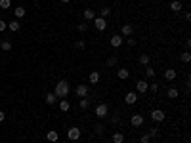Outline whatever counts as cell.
<instances>
[{
	"label": "cell",
	"mask_w": 191,
	"mask_h": 143,
	"mask_svg": "<svg viewBox=\"0 0 191 143\" xmlns=\"http://www.w3.org/2000/svg\"><path fill=\"white\" fill-rule=\"evenodd\" d=\"M54 94H55V97H58V99H65V97L71 94L69 82H67V80H59L58 84H55V88H54Z\"/></svg>",
	"instance_id": "1"
},
{
	"label": "cell",
	"mask_w": 191,
	"mask_h": 143,
	"mask_svg": "<svg viewBox=\"0 0 191 143\" xmlns=\"http://www.w3.org/2000/svg\"><path fill=\"white\" fill-rule=\"evenodd\" d=\"M107 115H109L107 103H98V107H96V116H98V118H105Z\"/></svg>",
	"instance_id": "2"
},
{
	"label": "cell",
	"mask_w": 191,
	"mask_h": 143,
	"mask_svg": "<svg viewBox=\"0 0 191 143\" xmlns=\"http://www.w3.org/2000/svg\"><path fill=\"white\" fill-rule=\"evenodd\" d=\"M147 88H149V84L145 82V80H138V82H136V94H138V95L147 94Z\"/></svg>",
	"instance_id": "3"
},
{
	"label": "cell",
	"mask_w": 191,
	"mask_h": 143,
	"mask_svg": "<svg viewBox=\"0 0 191 143\" xmlns=\"http://www.w3.org/2000/svg\"><path fill=\"white\" fill-rule=\"evenodd\" d=\"M67 137H69L71 141H76L78 137H80V128H76V126L69 128V130H67Z\"/></svg>",
	"instance_id": "4"
},
{
	"label": "cell",
	"mask_w": 191,
	"mask_h": 143,
	"mask_svg": "<svg viewBox=\"0 0 191 143\" xmlns=\"http://www.w3.org/2000/svg\"><path fill=\"white\" fill-rule=\"evenodd\" d=\"M151 120H153V122H163V120H164V111H161V109L151 111Z\"/></svg>",
	"instance_id": "5"
},
{
	"label": "cell",
	"mask_w": 191,
	"mask_h": 143,
	"mask_svg": "<svg viewBox=\"0 0 191 143\" xmlns=\"http://www.w3.org/2000/svg\"><path fill=\"white\" fill-rule=\"evenodd\" d=\"M94 27H96L98 31H105V29H107V21H105L103 17H98V15H96V19H94Z\"/></svg>",
	"instance_id": "6"
},
{
	"label": "cell",
	"mask_w": 191,
	"mask_h": 143,
	"mask_svg": "<svg viewBox=\"0 0 191 143\" xmlns=\"http://www.w3.org/2000/svg\"><path fill=\"white\" fill-rule=\"evenodd\" d=\"M109 42H111V46H113V48H120L122 44H124V40H122V36H120V35H113Z\"/></svg>",
	"instance_id": "7"
},
{
	"label": "cell",
	"mask_w": 191,
	"mask_h": 143,
	"mask_svg": "<svg viewBox=\"0 0 191 143\" xmlns=\"http://www.w3.org/2000/svg\"><path fill=\"white\" fill-rule=\"evenodd\" d=\"M130 124H132L134 128H140V126L143 124V116H141V115H132V118H130Z\"/></svg>",
	"instance_id": "8"
},
{
	"label": "cell",
	"mask_w": 191,
	"mask_h": 143,
	"mask_svg": "<svg viewBox=\"0 0 191 143\" xmlns=\"http://www.w3.org/2000/svg\"><path fill=\"white\" fill-rule=\"evenodd\" d=\"M124 101H126L128 105H134V103L138 101V94H136V92H128V94L124 95Z\"/></svg>",
	"instance_id": "9"
},
{
	"label": "cell",
	"mask_w": 191,
	"mask_h": 143,
	"mask_svg": "<svg viewBox=\"0 0 191 143\" xmlns=\"http://www.w3.org/2000/svg\"><path fill=\"white\" fill-rule=\"evenodd\" d=\"M75 94H76V95H80V97H88V86H86V84H80V86H76Z\"/></svg>",
	"instance_id": "10"
},
{
	"label": "cell",
	"mask_w": 191,
	"mask_h": 143,
	"mask_svg": "<svg viewBox=\"0 0 191 143\" xmlns=\"http://www.w3.org/2000/svg\"><path fill=\"white\" fill-rule=\"evenodd\" d=\"M94 19H96V12H94L92 8H86V10H84V21H88V23H90V21H94Z\"/></svg>",
	"instance_id": "11"
},
{
	"label": "cell",
	"mask_w": 191,
	"mask_h": 143,
	"mask_svg": "<svg viewBox=\"0 0 191 143\" xmlns=\"http://www.w3.org/2000/svg\"><path fill=\"white\" fill-rule=\"evenodd\" d=\"M120 32H122V36H132V35H134V27L126 23V25L120 27Z\"/></svg>",
	"instance_id": "12"
},
{
	"label": "cell",
	"mask_w": 191,
	"mask_h": 143,
	"mask_svg": "<svg viewBox=\"0 0 191 143\" xmlns=\"http://www.w3.org/2000/svg\"><path fill=\"white\" fill-rule=\"evenodd\" d=\"M117 74H119V78H120V80H126V78H128V76H130V71H128L126 67H120Z\"/></svg>",
	"instance_id": "13"
},
{
	"label": "cell",
	"mask_w": 191,
	"mask_h": 143,
	"mask_svg": "<svg viewBox=\"0 0 191 143\" xmlns=\"http://www.w3.org/2000/svg\"><path fill=\"white\" fill-rule=\"evenodd\" d=\"M88 80H90V84H98L99 82V73L98 71H92L88 74Z\"/></svg>",
	"instance_id": "14"
},
{
	"label": "cell",
	"mask_w": 191,
	"mask_h": 143,
	"mask_svg": "<svg viewBox=\"0 0 191 143\" xmlns=\"http://www.w3.org/2000/svg\"><path fill=\"white\" fill-rule=\"evenodd\" d=\"M176 76H178V73H176L174 69H166V71H164V78H166V80H174Z\"/></svg>",
	"instance_id": "15"
},
{
	"label": "cell",
	"mask_w": 191,
	"mask_h": 143,
	"mask_svg": "<svg viewBox=\"0 0 191 143\" xmlns=\"http://www.w3.org/2000/svg\"><path fill=\"white\" fill-rule=\"evenodd\" d=\"M46 103H48V105H55V103H58V97H55V94H54V92L46 94Z\"/></svg>",
	"instance_id": "16"
},
{
	"label": "cell",
	"mask_w": 191,
	"mask_h": 143,
	"mask_svg": "<svg viewBox=\"0 0 191 143\" xmlns=\"http://www.w3.org/2000/svg\"><path fill=\"white\" fill-rule=\"evenodd\" d=\"M111 139H113V143H124V134H120V132H115Z\"/></svg>",
	"instance_id": "17"
},
{
	"label": "cell",
	"mask_w": 191,
	"mask_h": 143,
	"mask_svg": "<svg viewBox=\"0 0 191 143\" xmlns=\"http://www.w3.org/2000/svg\"><path fill=\"white\" fill-rule=\"evenodd\" d=\"M59 109H61L63 113H67V111H69V109H71V103L67 101V99H61V101H59Z\"/></svg>",
	"instance_id": "18"
},
{
	"label": "cell",
	"mask_w": 191,
	"mask_h": 143,
	"mask_svg": "<svg viewBox=\"0 0 191 143\" xmlns=\"http://www.w3.org/2000/svg\"><path fill=\"white\" fill-rule=\"evenodd\" d=\"M78 107H80L82 111H86V109L90 107V99H88V97H82V99L78 101Z\"/></svg>",
	"instance_id": "19"
},
{
	"label": "cell",
	"mask_w": 191,
	"mask_h": 143,
	"mask_svg": "<svg viewBox=\"0 0 191 143\" xmlns=\"http://www.w3.org/2000/svg\"><path fill=\"white\" fill-rule=\"evenodd\" d=\"M170 10L172 12H182V2H180V0H174V2L170 4Z\"/></svg>",
	"instance_id": "20"
},
{
	"label": "cell",
	"mask_w": 191,
	"mask_h": 143,
	"mask_svg": "<svg viewBox=\"0 0 191 143\" xmlns=\"http://www.w3.org/2000/svg\"><path fill=\"white\" fill-rule=\"evenodd\" d=\"M14 14H15V17H25V14H27V12H25V8H23V6H17V8L14 10Z\"/></svg>",
	"instance_id": "21"
},
{
	"label": "cell",
	"mask_w": 191,
	"mask_h": 143,
	"mask_svg": "<svg viewBox=\"0 0 191 143\" xmlns=\"http://www.w3.org/2000/svg\"><path fill=\"white\" fill-rule=\"evenodd\" d=\"M166 95L170 97V99H176V97L180 95V92L176 90V88H168V92H166Z\"/></svg>",
	"instance_id": "22"
},
{
	"label": "cell",
	"mask_w": 191,
	"mask_h": 143,
	"mask_svg": "<svg viewBox=\"0 0 191 143\" xmlns=\"http://www.w3.org/2000/svg\"><path fill=\"white\" fill-rule=\"evenodd\" d=\"M46 137H48V141H58V132H55V130H50L48 132V134H46Z\"/></svg>",
	"instance_id": "23"
},
{
	"label": "cell",
	"mask_w": 191,
	"mask_h": 143,
	"mask_svg": "<svg viewBox=\"0 0 191 143\" xmlns=\"http://www.w3.org/2000/svg\"><path fill=\"white\" fill-rule=\"evenodd\" d=\"M0 48L10 52V50H12V42H10V40H2V42H0Z\"/></svg>",
	"instance_id": "24"
},
{
	"label": "cell",
	"mask_w": 191,
	"mask_h": 143,
	"mask_svg": "<svg viewBox=\"0 0 191 143\" xmlns=\"http://www.w3.org/2000/svg\"><path fill=\"white\" fill-rule=\"evenodd\" d=\"M109 14H111V8H109V6H105V8H102V10H99V17H103V19H105Z\"/></svg>",
	"instance_id": "25"
},
{
	"label": "cell",
	"mask_w": 191,
	"mask_h": 143,
	"mask_svg": "<svg viewBox=\"0 0 191 143\" xmlns=\"http://www.w3.org/2000/svg\"><path fill=\"white\" fill-rule=\"evenodd\" d=\"M8 29H10V31H14V32H15V31H19V29H21V25H19V21H12V23L8 25Z\"/></svg>",
	"instance_id": "26"
},
{
	"label": "cell",
	"mask_w": 191,
	"mask_h": 143,
	"mask_svg": "<svg viewBox=\"0 0 191 143\" xmlns=\"http://www.w3.org/2000/svg\"><path fill=\"white\" fill-rule=\"evenodd\" d=\"M140 63L145 65V67L149 65V56H147V53H141V56H140Z\"/></svg>",
	"instance_id": "27"
},
{
	"label": "cell",
	"mask_w": 191,
	"mask_h": 143,
	"mask_svg": "<svg viewBox=\"0 0 191 143\" xmlns=\"http://www.w3.org/2000/svg\"><path fill=\"white\" fill-rule=\"evenodd\" d=\"M76 29L80 31V32H86V31H88V21H82V23H78Z\"/></svg>",
	"instance_id": "28"
},
{
	"label": "cell",
	"mask_w": 191,
	"mask_h": 143,
	"mask_svg": "<svg viewBox=\"0 0 191 143\" xmlns=\"http://www.w3.org/2000/svg\"><path fill=\"white\" fill-rule=\"evenodd\" d=\"M117 56H109V59H107V67H113V65H117Z\"/></svg>",
	"instance_id": "29"
},
{
	"label": "cell",
	"mask_w": 191,
	"mask_h": 143,
	"mask_svg": "<svg viewBox=\"0 0 191 143\" xmlns=\"http://www.w3.org/2000/svg\"><path fill=\"white\" fill-rule=\"evenodd\" d=\"M10 6H12V0H0V8L2 10H8Z\"/></svg>",
	"instance_id": "30"
},
{
	"label": "cell",
	"mask_w": 191,
	"mask_h": 143,
	"mask_svg": "<svg viewBox=\"0 0 191 143\" xmlns=\"http://www.w3.org/2000/svg\"><path fill=\"white\" fill-rule=\"evenodd\" d=\"M180 59H182L184 63H189V59H191V53H189V52H184L182 56H180Z\"/></svg>",
	"instance_id": "31"
},
{
	"label": "cell",
	"mask_w": 191,
	"mask_h": 143,
	"mask_svg": "<svg viewBox=\"0 0 191 143\" xmlns=\"http://www.w3.org/2000/svg\"><path fill=\"white\" fill-rule=\"evenodd\" d=\"M145 76H147V78H153V76H155V71L149 67V65H147V67H145Z\"/></svg>",
	"instance_id": "32"
},
{
	"label": "cell",
	"mask_w": 191,
	"mask_h": 143,
	"mask_svg": "<svg viewBox=\"0 0 191 143\" xmlns=\"http://www.w3.org/2000/svg\"><path fill=\"white\" fill-rule=\"evenodd\" d=\"M140 141H141V143H149V141H151V136H149V134H143V136L140 137Z\"/></svg>",
	"instance_id": "33"
},
{
	"label": "cell",
	"mask_w": 191,
	"mask_h": 143,
	"mask_svg": "<svg viewBox=\"0 0 191 143\" xmlns=\"http://www.w3.org/2000/svg\"><path fill=\"white\" fill-rule=\"evenodd\" d=\"M76 48H78V50H84V48H86V42H84V40H78V42H76Z\"/></svg>",
	"instance_id": "34"
},
{
	"label": "cell",
	"mask_w": 191,
	"mask_h": 143,
	"mask_svg": "<svg viewBox=\"0 0 191 143\" xmlns=\"http://www.w3.org/2000/svg\"><path fill=\"white\" fill-rule=\"evenodd\" d=\"M94 132H96V134H102V132H103V126H102V124H96V126H94Z\"/></svg>",
	"instance_id": "35"
},
{
	"label": "cell",
	"mask_w": 191,
	"mask_h": 143,
	"mask_svg": "<svg viewBox=\"0 0 191 143\" xmlns=\"http://www.w3.org/2000/svg\"><path fill=\"white\" fill-rule=\"evenodd\" d=\"M126 44H128V46H136V40H134V36H128V38H126Z\"/></svg>",
	"instance_id": "36"
},
{
	"label": "cell",
	"mask_w": 191,
	"mask_h": 143,
	"mask_svg": "<svg viewBox=\"0 0 191 143\" xmlns=\"http://www.w3.org/2000/svg\"><path fill=\"white\" fill-rule=\"evenodd\" d=\"M147 90H151V92H157V90H159V84H157V82H153V84L147 88Z\"/></svg>",
	"instance_id": "37"
},
{
	"label": "cell",
	"mask_w": 191,
	"mask_h": 143,
	"mask_svg": "<svg viewBox=\"0 0 191 143\" xmlns=\"http://www.w3.org/2000/svg\"><path fill=\"white\" fill-rule=\"evenodd\" d=\"M147 134H149V136H151V137H155V136H157V134H159V132H157V128H151V130H149V132H147Z\"/></svg>",
	"instance_id": "38"
},
{
	"label": "cell",
	"mask_w": 191,
	"mask_h": 143,
	"mask_svg": "<svg viewBox=\"0 0 191 143\" xmlns=\"http://www.w3.org/2000/svg\"><path fill=\"white\" fill-rule=\"evenodd\" d=\"M6 29H8V25L4 23V21H2V19H0V32H2V31H6Z\"/></svg>",
	"instance_id": "39"
},
{
	"label": "cell",
	"mask_w": 191,
	"mask_h": 143,
	"mask_svg": "<svg viewBox=\"0 0 191 143\" xmlns=\"http://www.w3.org/2000/svg\"><path fill=\"white\" fill-rule=\"evenodd\" d=\"M6 120V115H4V111H0V122H4Z\"/></svg>",
	"instance_id": "40"
},
{
	"label": "cell",
	"mask_w": 191,
	"mask_h": 143,
	"mask_svg": "<svg viewBox=\"0 0 191 143\" xmlns=\"http://www.w3.org/2000/svg\"><path fill=\"white\" fill-rule=\"evenodd\" d=\"M61 2H63V4H67V2H71V0H61Z\"/></svg>",
	"instance_id": "41"
}]
</instances>
